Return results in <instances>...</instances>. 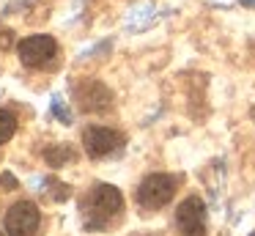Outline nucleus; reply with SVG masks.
<instances>
[{
	"label": "nucleus",
	"mask_w": 255,
	"mask_h": 236,
	"mask_svg": "<svg viewBox=\"0 0 255 236\" xmlns=\"http://www.w3.org/2000/svg\"><path fill=\"white\" fill-rule=\"evenodd\" d=\"M80 214L88 231H107L124 217V195L113 184H96L80 201Z\"/></svg>",
	"instance_id": "1"
},
{
	"label": "nucleus",
	"mask_w": 255,
	"mask_h": 236,
	"mask_svg": "<svg viewBox=\"0 0 255 236\" xmlns=\"http://www.w3.org/2000/svg\"><path fill=\"white\" fill-rule=\"evenodd\" d=\"M176 187H178V179L170 173H151L140 181L137 187V206L145 209V212H156V209L167 206L176 195Z\"/></svg>",
	"instance_id": "2"
},
{
	"label": "nucleus",
	"mask_w": 255,
	"mask_h": 236,
	"mask_svg": "<svg viewBox=\"0 0 255 236\" xmlns=\"http://www.w3.org/2000/svg\"><path fill=\"white\" fill-rule=\"evenodd\" d=\"M17 55H19V63L28 66V69H44V66L55 63L58 41L47 33H33V36H25L17 44Z\"/></svg>",
	"instance_id": "3"
},
{
	"label": "nucleus",
	"mask_w": 255,
	"mask_h": 236,
	"mask_svg": "<svg viewBox=\"0 0 255 236\" xmlns=\"http://www.w3.org/2000/svg\"><path fill=\"white\" fill-rule=\"evenodd\" d=\"M124 143L127 137L121 135L118 129H110V126H88L83 132V146H85V154L94 159H105V157H116V154L124 151Z\"/></svg>",
	"instance_id": "4"
},
{
	"label": "nucleus",
	"mask_w": 255,
	"mask_h": 236,
	"mask_svg": "<svg viewBox=\"0 0 255 236\" xmlns=\"http://www.w3.org/2000/svg\"><path fill=\"white\" fill-rule=\"evenodd\" d=\"M41 225V212L33 201H17L3 217V231L8 236H33Z\"/></svg>",
	"instance_id": "5"
},
{
	"label": "nucleus",
	"mask_w": 255,
	"mask_h": 236,
	"mask_svg": "<svg viewBox=\"0 0 255 236\" xmlns=\"http://www.w3.org/2000/svg\"><path fill=\"white\" fill-rule=\"evenodd\" d=\"M176 225L181 236H206V203L198 195H189L176 209Z\"/></svg>",
	"instance_id": "6"
},
{
	"label": "nucleus",
	"mask_w": 255,
	"mask_h": 236,
	"mask_svg": "<svg viewBox=\"0 0 255 236\" xmlns=\"http://www.w3.org/2000/svg\"><path fill=\"white\" fill-rule=\"evenodd\" d=\"M74 102L85 113H99V110L110 107V91L102 85L99 80H83L74 88Z\"/></svg>",
	"instance_id": "7"
},
{
	"label": "nucleus",
	"mask_w": 255,
	"mask_h": 236,
	"mask_svg": "<svg viewBox=\"0 0 255 236\" xmlns=\"http://www.w3.org/2000/svg\"><path fill=\"white\" fill-rule=\"evenodd\" d=\"M14 132H17V118L8 110H0V146L11 140Z\"/></svg>",
	"instance_id": "8"
},
{
	"label": "nucleus",
	"mask_w": 255,
	"mask_h": 236,
	"mask_svg": "<svg viewBox=\"0 0 255 236\" xmlns=\"http://www.w3.org/2000/svg\"><path fill=\"white\" fill-rule=\"evenodd\" d=\"M242 5H247V8H255V0H239Z\"/></svg>",
	"instance_id": "9"
},
{
	"label": "nucleus",
	"mask_w": 255,
	"mask_h": 236,
	"mask_svg": "<svg viewBox=\"0 0 255 236\" xmlns=\"http://www.w3.org/2000/svg\"><path fill=\"white\" fill-rule=\"evenodd\" d=\"M250 236H255V231H253V234H250Z\"/></svg>",
	"instance_id": "10"
}]
</instances>
